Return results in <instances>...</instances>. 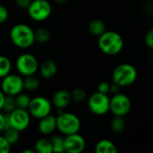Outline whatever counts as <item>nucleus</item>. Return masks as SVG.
Listing matches in <instances>:
<instances>
[{"mask_svg": "<svg viewBox=\"0 0 153 153\" xmlns=\"http://www.w3.org/2000/svg\"><path fill=\"white\" fill-rule=\"evenodd\" d=\"M72 101L71 92H69L66 90H60L57 91L52 99V104L54 107H56L57 109L62 110L65 108H67Z\"/></svg>", "mask_w": 153, "mask_h": 153, "instance_id": "nucleus-14", "label": "nucleus"}, {"mask_svg": "<svg viewBox=\"0 0 153 153\" xmlns=\"http://www.w3.org/2000/svg\"><path fill=\"white\" fill-rule=\"evenodd\" d=\"M71 97L72 100L75 102H82L86 99V91L83 89L76 88L71 91Z\"/></svg>", "mask_w": 153, "mask_h": 153, "instance_id": "nucleus-27", "label": "nucleus"}, {"mask_svg": "<svg viewBox=\"0 0 153 153\" xmlns=\"http://www.w3.org/2000/svg\"><path fill=\"white\" fill-rule=\"evenodd\" d=\"M95 152L97 153H117V148L112 141L101 139L97 143L95 146Z\"/></svg>", "mask_w": 153, "mask_h": 153, "instance_id": "nucleus-16", "label": "nucleus"}, {"mask_svg": "<svg viewBox=\"0 0 153 153\" xmlns=\"http://www.w3.org/2000/svg\"><path fill=\"white\" fill-rule=\"evenodd\" d=\"M98 46L102 53L108 56L118 55L124 48L123 37L115 30H106L98 39Z\"/></svg>", "mask_w": 153, "mask_h": 153, "instance_id": "nucleus-1", "label": "nucleus"}, {"mask_svg": "<svg viewBox=\"0 0 153 153\" xmlns=\"http://www.w3.org/2000/svg\"><path fill=\"white\" fill-rule=\"evenodd\" d=\"M6 128V116L0 112V132L5 130Z\"/></svg>", "mask_w": 153, "mask_h": 153, "instance_id": "nucleus-33", "label": "nucleus"}, {"mask_svg": "<svg viewBox=\"0 0 153 153\" xmlns=\"http://www.w3.org/2000/svg\"><path fill=\"white\" fill-rule=\"evenodd\" d=\"M34 150L38 153H52L53 147L50 139L40 138L39 139L34 145Z\"/></svg>", "mask_w": 153, "mask_h": 153, "instance_id": "nucleus-18", "label": "nucleus"}, {"mask_svg": "<svg viewBox=\"0 0 153 153\" xmlns=\"http://www.w3.org/2000/svg\"><path fill=\"white\" fill-rule=\"evenodd\" d=\"M152 50H153V49H152ZM151 57H152V59L153 60V51H152V53L151 54Z\"/></svg>", "mask_w": 153, "mask_h": 153, "instance_id": "nucleus-38", "label": "nucleus"}, {"mask_svg": "<svg viewBox=\"0 0 153 153\" xmlns=\"http://www.w3.org/2000/svg\"><path fill=\"white\" fill-rule=\"evenodd\" d=\"M106 30V24L100 19H94L89 23V31L93 36L100 37Z\"/></svg>", "mask_w": 153, "mask_h": 153, "instance_id": "nucleus-17", "label": "nucleus"}, {"mask_svg": "<svg viewBox=\"0 0 153 153\" xmlns=\"http://www.w3.org/2000/svg\"><path fill=\"white\" fill-rule=\"evenodd\" d=\"M39 72L43 78L50 79L57 73V65L53 59L45 60L39 66Z\"/></svg>", "mask_w": 153, "mask_h": 153, "instance_id": "nucleus-15", "label": "nucleus"}, {"mask_svg": "<svg viewBox=\"0 0 153 153\" xmlns=\"http://www.w3.org/2000/svg\"><path fill=\"white\" fill-rule=\"evenodd\" d=\"M15 108H16L15 97L14 96H11V95H5L2 110H4V112H6L8 114V113L12 112Z\"/></svg>", "mask_w": 153, "mask_h": 153, "instance_id": "nucleus-26", "label": "nucleus"}, {"mask_svg": "<svg viewBox=\"0 0 153 153\" xmlns=\"http://www.w3.org/2000/svg\"><path fill=\"white\" fill-rule=\"evenodd\" d=\"M11 69H12L11 60L7 56L0 55V79L9 74Z\"/></svg>", "mask_w": 153, "mask_h": 153, "instance_id": "nucleus-21", "label": "nucleus"}, {"mask_svg": "<svg viewBox=\"0 0 153 153\" xmlns=\"http://www.w3.org/2000/svg\"><path fill=\"white\" fill-rule=\"evenodd\" d=\"M131 109L132 101L127 95L118 92L110 98V111L114 116L126 117Z\"/></svg>", "mask_w": 153, "mask_h": 153, "instance_id": "nucleus-9", "label": "nucleus"}, {"mask_svg": "<svg viewBox=\"0 0 153 153\" xmlns=\"http://www.w3.org/2000/svg\"><path fill=\"white\" fill-rule=\"evenodd\" d=\"M52 147H53V152L62 153L65 152V138L59 135H55L51 139Z\"/></svg>", "mask_w": 153, "mask_h": 153, "instance_id": "nucleus-24", "label": "nucleus"}, {"mask_svg": "<svg viewBox=\"0 0 153 153\" xmlns=\"http://www.w3.org/2000/svg\"><path fill=\"white\" fill-rule=\"evenodd\" d=\"M15 97V103H16V108H23V109H28L31 99L29 97V95L25 93H19L18 95L14 96Z\"/></svg>", "mask_w": 153, "mask_h": 153, "instance_id": "nucleus-25", "label": "nucleus"}, {"mask_svg": "<svg viewBox=\"0 0 153 153\" xmlns=\"http://www.w3.org/2000/svg\"><path fill=\"white\" fill-rule=\"evenodd\" d=\"M39 87V80L33 75L25 76L23 79V90L28 91H34Z\"/></svg>", "mask_w": 153, "mask_h": 153, "instance_id": "nucleus-20", "label": "nucleus"}, {"mask_svg": "<svg viewBox=\"0 0 153 153\" xmlns=\"http://www.w3.org/2000/svg\"><path fill=\"white\" fill-rule=\"evenodd\" d=\"M110 83L108 82H101L98 86V91L105 94H108L110 91Z\"/></svg>", "mask_w": 153, "mask_h": 153, "instance_id": "nucleus-31", "label": "nucleus"}, {"mask_svg": "<svg viewBox=\"0 0 153 153\" xmlns=\"http://www.w3.org/2000/svg\"><path fill=\"white\" fill-rule=\"evenodd\" d=\"M10 39L13 44L19 48H29L35 42V31L27 24L18 23L12 27Z\"/></svg>", "mask_w": 153, "mask_h": 153, "instance_id": "nucleus-2", "label": "nucleus"}, {"mask_svg": "<svg viewBox=\"0 0 153 153\" xmlns=\"http://www.w3.org/2000/svg\"><path fill=\"white\" fill-rule=\"evenodd\" d=\"M35 150H30V149H26V150H23L22 153H35Z\"/></svg>", "mask_w": 153, "mask_h": 153, "instance_id": "nucleus-36", "label": "nucleus"}, {"mask_svg": "<svg viewBox=\"0 0 153 153\" xmlns=\"http://www.w3.org/2000/svg\"><path fill=\"white\" fill-rule=\"evenodd\" d=\"M56 3H57L58 4H64L67 2V0H55Z\"/></svg>", "mask_w": 153, "mask_h": 153, "instance_id": "nucleus-37", "label": "nucleus"}, {"mask_svg": "<svg viewBox=\"0 0 153 153\" xmlns=\"http://www.w3.org/2000/svg\"><path fill=\"white\" fill-rule=\"evenodd\" d=\"M4 131L5 132H4V136L6 139V141L9 143V144L11 146L16 144L18 143L19 139H20V132L15 130V129H13V128H12V127L7 128Z\"/></svg>", "mask_w": 153, "mask_h": 153, "instance_id": "nucleus-23", "label": "nucleus"}, {"mask_svg": "<svg viewBox=\"0 0 153 153\" xmlns=\"http://www.w3.org/2000/svg\"><path fill=\"white\" fill-rule=\"evenodd\" d=\"M4 98H5V94L3 92L2 90H0V110L3 109V105H4Z\"/></svg>", "mask_w": 153, "mask_h": 153, "instance_id": "nucleus-35", "label": "nucleus"}, {"mask_svg": "<svg viewBox=\"0 0 153 153\" xmlns=\"http://www.w3.org/2000/svg\"><path fill=\"white\" fill-rule=\"evenodd\" d=\"M52 105L53 104L47 98L38 96L31 99L28 111L31 117L37 119H40L51 113Z\"/></svg>", "mask_w": 153, "mask_h": 153, "instance_id": "nucleus-10", "label": "nucleus"}, {"mask_svg": "<svg viewBox=\"0 0 153 153\" xmlns=\"http://www.w3.org/2000/svg\"><path fill=\"white\" fill-rule=\"evenodd\" d=\"M51 33L47 28L41 27L35 30V41L39 43H46L50 39Z\"/></svg>", "mask_w": 153, "mask_h": 153, "instance_id": "nucleus-22", "label": "nucleus"}, {"mask_svg": "<svg viewBox=\"0 0 153 153\" xmlns=\"http://www.w3.org/2000/svg\"><path fill=\"white\" fill-rule=\"evenodd\" d=\"M88 108L96 116H104L110 111V98L108 94L96 91L88 99Z\"/></svg>", "mask_w": 153, "mask_h": 153, "instance_id": "nucleus-6", "label": "nucleus"}, {"mask_svg": "<svg viewBox=\"0 0 153 153\" xmlns=\"http://www.w3.org/2000/svg\"><path fill=\"white\" fill-rule=\"evenodd\" d=\"M85 146V139L78 133L65 135V150L66 152L81 153L84 151Z\"/></svg>", "mask_w": 153, "mask_h": 153, "instance_id": "nucleus-12", "label": "nucleus"}, {"mask_svg": "<svg viewBox=\"0 0 153 153\" xmlns=\"http://www.w3.org/2000/svg\"><path fill=\"white\" fill-rule=\"evenodd\" d=\"M39 132L43 135H50L56 129V117L51 114L42 117L39 122Z\"/></svg>", "mask_w": 153, "mask_h": 153, "instance_id": "nucleus-13", "label": "nucleus"}, {"mask_svg": "<svg viewBox=\"0 0 153 153\" xmlns=\"http://www.w3.org/2000/svg\"><path fill=\"white\" fill-rule=\"evenodd\" d=\"M144 43L147 48L153 49V28L150 29L144 36Z\"/></svg>", "mask_w": 153, "mask_h": 153, "instance_id": "nucleus-29", "label": "nucleus"}, {"mask_svg": "<svg viewBox=\"0 0 153 153\" xmlns=\"http://www.w3.org/2000/svg\"><path fill=\"white\" fill-rule=\"evenodd\" d=\"M32 0H15V4L19 7V8H22V9H27L30 4H31Z\"/></svg>", "mask_w": 153, "mask_h": 153, "instance_id": "nucleus-32", "label": "nucleus"}, {"mask_svg": "<svg viewBox=\"0 0 153 153\" xmlns=\"http://www.w3.org/2000/svg\"><path fill=\"white\" fill-rule=\"evenodd\" d=\"M27 11L30 19L36 22H43L50 16L52 6L48 0H32Z\"/></svg>", "mask_w": 153, "mask_h": 153, "instance_id": "nucleus-8", "label": "nucleus"}, {"mask_svg": "<svg viewBox=\"0 0 153 153\" xmlns=\"http://www.w3.org/2000/svg\"><path fill=\"white\" fill-rule=\"evenodd\" d=\"M9 18V12H8V9L3 5V4H0V24L2 23H4Z\"/></svg>", "mask_w": 153, "mask_h": 153, "instance_id": "nucleus-30", "label": "nucleus"}, {"mask_svg": "<svg viewBox=\"0 0 153 153\" xmlns=\"http://www.w3.org/2000/svg\"><path fill=\"white\" fill-rule=\"evenodd\" d=\"M15 67L19 74L22 76L33 75L39 68L38 59L35 56L30 53H24L20 55L15 62Z\"/></svg>", "mask_w": 153, "mask_h": 153, "instance_id": "nucleus-7", "label": "nucleus"}, {"mask_svg": "<svg viewBox=\"0 0 153 153\" xmlns=\"http://www.w3.org/2000/svg\"><path fill=\"white\" fill-rule=\"evenodd\" d=\"M30 114L28 109L16 108L6 116V128H13L19 132L24 131L30 125Z\"/></svg>", "mask_w": 153, "mask_h": 153, "instance_id": "nucleus-5", "label": "nucleus"}, {"mask_svg": "<svg viewBox=\"0 0 153 153\" xmlns=\"http://www.w3.org/2000/svg\"><path fill=\"white\" fill-rule=\"evenodd\" d=\"M1 90L5 95L16 96L23 90V79L19 74H9L2 78Z\"/></svg>", "mask_w": 153, "mask_h": 153, "instance_id": "nucleus-11", "label": "nucleus"}, {"mask_svg": "<svg viewBox=\"0 0 153 153\" xmlns=\"http://www.w3.org/2000/svg\"><path fill=\"white\" fill-rule=\"evenodd\" d=\"M126 126V122L124 117L115 116V117L110 122V128L116 134H120L124 132Z\"/></svg>", "mask_w": 153, "mask_h": 153, "instance_id": "nucleus-19", "label": "nucleus"}, {"mask_svg": "<svg viewBox=\"0 0 153 153\" xmlns=\"http://www.w3.org/2000/svg\"><path fill=\"white\" fill-rule=\"evenodd\" d=\"M120 88H121V87H120L119 85H117V83L113 82V83L110 85V91H109V93H111L112 95L117 94V93L120 92Z\"/></svg>", "mask_w": 153, "mask_h": 153, "instance_id": "nucleus-34", "label": "nucleus"}, {"mask_svg": "<svg viewBox=\"0 0 153 153\" xmlns=\"http://www.w3.org/2000/svg\"><path fill=\"white\" fill-rule=\"evenodd\" d=\"M138 77L137 69L131 64L123 63L116 66L112 73V81L120 87H128L135 82Z\"/></svg>", "mask_w": 153, "mask_h": 153, "instance_id": "nucleus-3", "label": "nucleus"}, {"mask_svg": "<svg viewBox=\"0 0 153 153\" xmlns=\"http://www.w3.org/2000/svg\"><path fill=\"white\" fill-rule=\"evenodd\" d=\"M152 9L153 10V0H152Z\"/></svg>", "mask_w": 153, "mask_h": 153, "instance_id": "nucleus-39", "label": "nucleus"}, {"mask_svg": "<svg viewBox=\"0 0 153 153\" xmlns=\"http://www.w3.org/2000/svg\"><path fill=\"white\" fill-rule=\"evenodd\" d=\"M11 151V145L4 135H0V153H8Z\"/></svg>", "mask_w": 153, "mask_h": 153, "instance_id": "nucleus-28", "label": "nucleus"}, {"mask_svg": "<svg viewBox=\"0 0 153 153\" xmlns=\"http://www.w3.org/2000/svg\"><path fill=\"white\" fill-rule=\"evenodd\" d=\"M80 118L70 112H61L56 117L57 130L64 135L76 134L81 129Z\"/></svg>", "mask_w": 153, "mask_h": 153, "instance_id": "nucleus-4", "label": "nucleus"}]
</instances>
